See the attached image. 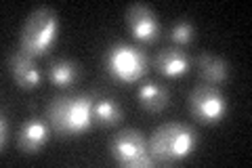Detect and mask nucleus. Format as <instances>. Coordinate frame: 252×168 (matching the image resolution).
Returning a JSON list of instances; mask_svg holds the SVG:
<instances>
[{"label": "nucleus", "mask_w": 252, "mask_h": 168, "mask_svg": "<svg viewBox=\"0 0 252 168\" xmlns=\"http://www.w3.org/2000/svg\"><path fill=\"white\" fill-rule=\"evenodd\" d=\"M93 99L89 95H63L55 97L46 107V118L55 133L61 137H74L91 129L93 120Z\"/></svg>", "instance_id": "f03ea898"}, {"label": "nucleus", "mask_w": 252, "mask_h": 168, "mask_svg": "<svg viewBox=\"0 0 252 168\" xmlns=\"http://www.w3.org/2000/svg\"><path fill=\"white\" fill-rule=\"evenodd\" d=\"M105 67L120 82H137L147 71V57L137 46L118 42L112 49H107Z\"/></svg>", "instance_id": "20e7f679"}, {"label": "nucleus", "mask_w": 252, "mask_h": 168, "mask_svg": "<svg viewBox=\"0 0 252 168\" xmlns=\"http://www.w3.org/2000/svg\"><path fill=\"white\" fill-rule=\"evenodd\" d=\"M49 78L55 86L59 89H65V86H72L78 78H80V66L69 59H59L53 61L49 66Z\"/></svg>", "instance_id": "ddd939ff"}, {"label": "nucleus", "mask_w": 252, "mask_h": 168, "mask_svg": "<svg viewBox=\"0 0 252 168\" xmlns=\"http://www.w3.org/2000/svg\"><path fill=\"white\" fill-rule=\"evenodd\" d=\"M124 111L120 107V103L114 99H99L93 105V120L99 126H116L122 122Z\"/></svg>", "instance_id": "4468645a"}, {"label": "nucleus", "mask_w": 252, "mask_h": 168, "mask_svg": "<svg viewBox=\"0 0 252 168\" xmlns=\"http://www.w3.org/2000/svg\"><path fill=\"white\" fill-rule=\"evenodd\" d=\"M124 21L128 26L130 34L135 36L139 42H154L160 36V21H158L156 13L143 2L130 4L124 13Z\"/></svg>", "instance_id": "0eeeda50"}, {"label": "nucleus", "mask_w": 252, "mask_h": 168, "mask_svg": "<svg viewBox=\"0 0 252 168\" xmlns=\"http://www.w3.org/2000/svg\"><path fill=\"white\" fill-rule=\"evenodd\" d=\"M189 111L202 124H215L227 114V99L219 86L202 82L189 93Z\"/></svg>", "instance_id": "423d86ee"}, {"label": "nucleus", "mask_w": 252, "mask_h": 168, "mask_svg": "<svg viewBox=\"0 0 252 168\" xmlns=\"http://www.w3.org/2000/svg\"><path fill=\"white\" fill-rule=\"evenodd\" d=\"M195 143H198V134L191 126L183 122H166L152 133L147 147L154 164L170 166L185 160L195 149Z\"/></svg>", "instance_id": "f257e3e1"}, {"label": "nucleus", "mask_w": 252, "mask_h": 168, "mask_svg": "<svg viewBox=\"0 0 252 168\" xmlns=\"http://www.w3.org/2000/svg\"><path fill=\"white\" fill-rule=\"evenodd\" d=\"M156 67L158 71H162L164 76H183L189 69V57L185 51L177 49V46H166L156 55Z\"/></svg>", "instance_id": "9d476101"}, {"label": "nucleus", "mask_w": 252, "mask_h": 168, "mask_svg": "<svg viewBox=\"0 0 252 168\" xmlns=\"http://www.w3.org/2000/svg\"><path fill=\"white\" fill-rule=\"evenodd\" d=\"M168 101H170V93L164 84L147 82L139 89V103H141V107L149 111V114H158V111L166 109Z\"/></svg>", "instance_id": "f8f14e48"}, {"label": "nucleus", "mask_w": 252, "mask_h": 168, "mask_svg": "<svg viewBox=\"0 0 252 168\" xmlns=\"http://www.w3.org/2000/svg\"><path fill=\"white\" fill-rule=\"evenodd\" d=\"M9 118L2 116V120H0V147L6 149V145H9Z\"/></svg>", "instance_id": "dca6fc26"}, {"label": "nucleus", "mask_w": 252, "mask_h": 168, "mask_svg": "<svg viewBox=\"0 0 252 168\" xmlns=\"http://www.w3.org/2000/svg\"><path fill=\"white\" fill-rule=\"evenodd\" d=\"M109 154L116 160V164L126 168H141L154 164L145 137L135 129L116 133L109 141Z\"/></svg>", "instance_id": "39448f33"}, {"label": "nucleus", "mask_w": 252, "mask_h": 168, "mask_svg": "<svg viewBox=\"0 0 252 168\" xmlns=\"http://www.w3.org/2000/svg\"><path fill=\"white\" fill-rule=\"evenodd\" d=\"M46 141H49V126L42 120L32 118L19 129L17 147L21 154H38L46 145Z\"/></svg>", "instance_id": "1a4fd4ad"}, {"label": "nucleus", "mask_w": 252, "mask_h": 168, "mask_svg": "<svg viewBox=\"0 0 252 168\" xmlns=\"http://www.w3.org/2000/svg\"><path fill=\"white\" fill-rule=\"evenodd\" d=\"M195 36V28L191 26L189 21H179L172 26V32H170V38H172V42L175 44H189L193 40Z\"/></svg>", "instance_id": "2eb2a0df"}, {"label": "nucleus", "mask_w": 252, "mask_h": 168, "mask_svg": "<svg viewBox=\"0 0 252 168\" xmlns=\"http://www.w3.org/2000/svg\"><path fill=\"white\" fill-rule=\"evenodd\" d=\"M59 34V17L49 6H38L32 11L21 26L19 34V49L32 57H42L46 55Z\"/></svg>", "instance_id": "7ed1b4c3"}, {"label": "nucleus", "mask_w": 252, "mask_h": 168, "mask_svg": "<svg viewBox=\"0 0 252 168\" xmlns=\"http://www.w3.org/2000/svg\"><path fill=\"white\" fill-rule=\"evenodd\" d=\"M195 66L200 69V76L204 78V82L208 84H223L227 76H229V63L225 59L217 57V55H210V53H202L198 59H195Z\"/></svg>", "instance_id": "9b49d317"}, {"label": "nucleus", "mask_w": 252, "mask_h": 168, "mask_svg": "<svg viewBox=\"0 0 252 168\" xmlns=\"http://www.w3.org/2000/svg\"><path fill=\"white\" fill-rule=\"evenodd\" d=\"M6 63H9V71H11L15 84H17L19 89L30 91V89H36V86L40 84L42 74H40V69L36 66V59L32 57V55L17 49L9 55V61Z\"/></svg>", "instance_id": "6e6552de"}]
</instances>
